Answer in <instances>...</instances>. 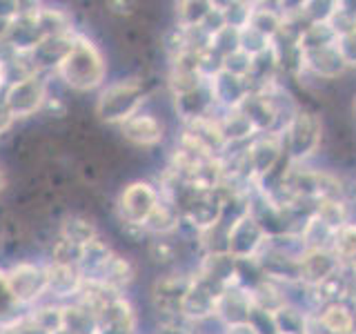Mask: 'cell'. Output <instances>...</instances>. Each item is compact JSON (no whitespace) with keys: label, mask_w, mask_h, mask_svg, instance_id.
Segmentation results:
<instances>
[{"label":"cell","mask_w":356,"mask_h":334,"mask_svg":"<svg viewBox=\"0 0 356 334\" xmlns=\"http://www.w3.org/2000/svg\"><path fill=\"white\" fill-rule=\"evenodd\" d=\"M54 72L70 89L87 94L105 83L107 63L94 40H89L85 33H76L70 49Z\"/></svg>","instance_id":"cell-1"},{"label":"cell","mask_w":356,"mask_h":334,"mask_svg":"<svg viewBox=\"0 0 356 334\" xmlns=\"http://www.w3.org/2000/svg\"><path fill=\"white\" fill-rule=\"evenodd\" d=\"M145 103V83L140 78H122L107 85L96 100V116L105 122L122 125L136 116Z\"/></svg>","instance_id":"cell-2"},{"label":"cell","mask_w":356,"mask_h":334,"mask_svg":"<svg viewBox=\"0 0 356 334\" xmlns=\"http://www.w3.org/2000/svg\"><path fill=\"white\" fill-rule=\"evenodd\" d=\"M161 205V189L147 183V181H134L125 185L118 194V221L127 223V225L143 228L147 225L154 209Z\"/></svg>","instance_id":"cell-3"},{"label":"cell","mask_w":356,"mask_h":334,"mask_svg":"<svg viewBox=\"0 0 356 334\" xmlns=\"http://www.w3.org/2000/svg\"><path fill=\"white\" fill-rule=\"evenodd\" d=\"M7 294L14 301L16 308L36 305L40 296L47 294V274L44 265H36L29 261H20L5 270Z\"/></svg>","instance_id":"cell-4"},{"label":"cell","mask_w":356,"mask_h":334,"mask_svg":"<svg viewBox=\"0 0 356 334\" xmlns=\"http://www.w3.org/2000/svg\"><path fill=\"white\" fill-rule=\"evenodd\" d=\"M47 96H49V87H47V81L42 78V74L22 78V81L5 87V92H3L5 105L16 120L40 114Z\"/></svg>","instance_id":"cell-5"},{"label":"cell","mask_w":356,"mask_h":334,"mask_svg":"<svg viewBox=\"0 0 356 334\" xmlns=\"http://www.w3.org/2000/svg\"><path fill=\"white\" fill-rule=\"evenodd\" d=\"M323 138V122L321 118H314V114L298 111V114L287 122V145L289 154L294 159H305L314 154V150L321 145Z\"/></svg>","instance_id":"cell-6"},{"label":"cell","mask_w":356,"mask_h":334,"mask_svg":"<svg viewBox=\"0 0 356 334\" xmlns=\"http://www.w3.org/2000/svg\"><path fill=\"white\" fill-rule=\"evenodd\" d=\"M120 136L136 148H154L165 138V125L159 116L138 111L120 125Z\"/></svg>","instance_id":"cell-7"},{"label":"cell","mask_w":356,"mask_h":334,"mask_svg":"<svg viewBox=\"0 0 356 334\" xmlns=\"http://www.w3.org/2000/svg\"><path fill=\"white\" fill-rule=\"evenodd\" d=\"M44 274H47V294L54 299H72L81 294L85 278L78 272V267L47 263L44 265Z\"/></svg>","instance_id":"cell-8"},{"label":"cell","mask_w":356,"mask_h":334,"mask_svg":"<svg viewBox=\"0 0 356 334\" xmlns=\"http://www.w3.org/2000/svg\"><path fill=\"white\" fill-rule=\"evenodd\" d=\"M134 278H136V267H134V263L127 259V256L114 252L94 281L103 283L105 287L111 289V292L122 294L134 283Z\"/></svg>","instance_id":"cell-9"},{"label":"cell","mask_w":356,"mask_h":334,"mask_svg":"<svg viewBox=\"0 0 356 334\" xmlns=\"http://www.w3.org/2000/svg\"><path fill=\"white\" fill-rule=\"evenodd\" d=\"M58 237L74 243V245H81V248H85V245H89L92 241L100 239L96 223L85 214H67L60 221Z\"/></svg>","instance_id":"cell-10"},{"label":"cell","mask_w":356,"mask_h":334,"mask_svg":"<svg viewBox=\"0 0 356 334\" xmlns=\"http://www.w3.org/2000/svg\"><path fill=\"white\" fill-rule=\"evenodd\" d=\"M321 323L332 334H350L352 328H354V315L345 305L332 303V305L325 308V312H323Z\"/></svg>","instance_id":"cell-11"},{"label":"cell","mask_w":356,"mask_h":334,"mask_svg":"<svg viewBox=\"0 0 356 334\" xmlns=\"http://www.w3.org/2000/svg\"><path fill=\"white\" fill-rule=\"evenodd\" d=\"M149 259L159 265H170L176 259V245L172 241H167L165 237H159L149 243Z\"/></svg>","instance_id":"cell-12"},{"label":"cell","mask_w":356,"mask_h":334,"mask_svg":"<svg viewBox=\"0 0 356 334\" xmlns=\"http://www.w3.org/2000/svg\"><path fill=\"white\" fill-rule=\"evenodd\" d=\"M14 122H16V118L11 116V111L7 109L3 96H0V136H3L5 132H9V129H11V125H14Z\"/></svg>","instance_id":"cell-13"},{"label":"cell","mask_w":356,"mask_h":334,"mask_svg":"<svg viewBox=\"0 0 356 334\" xmlns=\"http://www.w3.org/2000/svg\"><path fill=\"white\" fill-rule=\"evenodd\" d=\"M111 14H118V16H134L136 14V3H107Z\"/></svg>","instance_id":"cell-14"},{"label":"cell","mask_w":356,"mask_h":334,"mask_svg":"<svg viewBox=\"0 0 356 334\" xmlns=\"http://www.w3.org/2000/svg\"><path fill=\"white\" fill-rule=\"evenodd\" d=\"M7 187H9V176H7V170H5V167L0 165V194H3Z\"/></svg>","instance_id":"cell-15"}]
</instances>
